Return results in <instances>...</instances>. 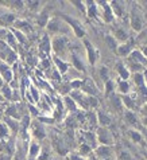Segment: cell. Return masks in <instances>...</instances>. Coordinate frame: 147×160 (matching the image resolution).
I'll list each match as a JSON object with an SVG mask.
<instances>
[{"instance_id": "e0dca14e", "label": "cell", "mask_w": 147, "mask_h": 160, "mask_svg": "<svg viewBox=\"0 0 147 160\" xmlns=\"http://www.w3.org/2000/svg\"><path fill=\"white\" fill-rule=\"evenodd\" d=\"M124 101H125V104H127L130 108H134V102H132V100L131 98H128V97H124Z\"/></svg>"}, {"instance_id": "5b68a950", "label": "cell", "mask_w": 147, "mask_h": 160, "mask_svg": "<svg viewBox=\"0 0 147 160\" xmlns=\"http://www.w3.org/2000/svg\"><path fill=\"white\" fill-rule=\"evenodd\" d=\"M63 46H65V39H57V41L54 42V49L57 50V51H61Z\"/></svg>"}, {"instance_id": "ba28073f", "label": "cell", "mask_w": 147, "mask_h": 160, "mask_svg": "<svg viewBox=\"0 0 147 160\" xmlns=\"http://www.w3.org/2000/svg\"><path fill=\"white\" fill-rule=\"evenodd\" d=\"M98 117H100V122L101 124H109V121H111V120H109V117H107L105 114H103V113H98Z\"/></svg>"}, {"instance_id": "8fae6325", "label": "cell", "mask_w": 147, "mask_h": 160, "mask_svg": "<svg viewBox=\"0 0 147 160\" xmlns=\"http://www.w3.org/2000/svg\"><path fill=\"white\" fill-rule=\"evenodd\" d=\"M117 70H119V73L122 74V77H123V78H127V77H128V73L124 70V67H123L122 65H119V66H117Z\"/></svg>"}, {"instance_id": "4fadbf2b", "label": "cell", "mask_w": 147, "mask_h": 160, "mask_svg": "<svg viewBox=\"0 0 147 160\" xmlns=\"http://www.w3.org/2000/svg\"><path fill=\"white\" fill-rule=\"evenodd\" d=\"M55 63H57V65H58V67H60V70H62V71H65L66 69H68V66H66L63 62H61L60 59H55Z\"/></svg>"}, {"instance_id": "8992f818", "label": "cell", "mask_w": 147, "mask_h": 160, "mask_svg": "<svg viewBox=\"0 0 147 160\" xmlns=\"http://www.w3.org/2000/svg\"><path fill=\"white\" fill-rule=\"evenodd\" d=\"M85 44H87V49H88V51H89V59H90V62L93 63L95 62V53H93V49L89 42H85Z\"/></svg>"}, {"instance_id": "ac0fdd59", "label": "cell", "mask_w": 147, "mask_h": 160, "mask_svg": "<svg viewBox=\"0 0 147 160\" xmlns=\"http://www.w3.org/2000/svg\"><path fill=\"white\" fill-rule=\"evenodd\" d=\"M105 19H107V20H111V19H112L111 11H109V8H107V7H105Z\"/></svg>"}, {"instance_id": "9c48e42d", "label": "cell", "mask_w": 147, "mask_h": 160, "mask_svg": "<svg viewBox=\"0 0 147 160\" xmlns=\"http://www.w3.org/2000/svg\"><path fill=\"white\" fill-rule=\"evenodd\" d=\"M66 105H68V108L70 109V110H76V104L72 101V98H66Z\"/></svg>"}, {"instance_id": "ffe728a7", "label": "cell", "mask_w": 147, "mask_h": 160, "mask_svg": "<svg viewBox=\"0 0 147 160\" xmlns=\"http://www.w3.org/2000/svg\"><path fill=\"white\" fill-rule=\"evenodd\" d=\"M120 89H122V92H127V90H128V85L125 84V82H122V84H120Z\"/></svg>"}, {"instance_id": "30bf717a", "label": "cell", "mask_w": 147, "mask_h": 160, "mask_svg": "<svg viewBox=\"0 0 147 160\" xmlns=\"http://www.w3.org/2000/svg\"><path fill=\"white\" fill-rule=\"evenodd\" d=\"M130 49H131V47L128 46V44H125V46L119 47V53H120V54L124 55V54H127V53H130Z\"/></svg>"}, {"instance_id": "52a82bcc", "label": "cell", "mask_w": 147, "mask_h": 160, "mask_svg": "<svg viewBox=\"0 0 147 160\" xmlns=\"http://www.w3.org/2000/svg\"><path fill=\"white\" fill-rule=\"evenodd\" d=\"M97 155H98V156H101V157L108 156V155H109V149L107 148V147H101V148L97 149Z\"/></svg>"}, {"instance_id": "5bb4252c", "label": "cell", "mask_w": 147, "mask_h": 160, "mask_svg": "<svg viewBox=\"0 0 147 160\" xmlns=\"http://www.w3.org/2000/svg\"><path fill=\"white\" fill-rule=\"evenodd\" d=\"M132 57L135 58L136 61H139V62H140V61H142V62H144V58L142 57V54H139L138 51H135V53H134V54H132Z\"/></svg>"}, {"instance_id": "ab89813d", "label": "cell", "mask_w": 147, "mask_h": 160, "mask_svg": "<svg viewBox=\"0 0 147 160\" xmlns=\"http://www.w3.org/2000/svg\"><path fill=\"white\" fill-rule=\"evenodd\" d=\"M0 100H1V96H0Z\"/></svg>"}, {"instance_id": "e575fe53", "label": "cell", "mask_w": 147, "mask_h": 160, "mask_svg": "<svg viewBox=\"0 0 147 160\" xmlns=\"http://www.w3.org/2000/svg\"><path fill=\"white\" fill-rule=\"evenodd\" d=\"M107 89H108V92H111V89H112V84H111V82L107 85Z\"/></svg>"}, {"instance_id": "4dcf8cb0", "label": "cell", "mask_w": 147, "mask_h": 160, "mask_svg": "<svg viewBox=\"0 0 147 160\" xmlns=\"http://www.w3.org/2000/svg\"><path fill=\"white\" fill-rule=\"evenodd\" d=\"M113 104H115V105H116V106H117V108H119V106H120V101H119V100H117V98H116V97H113Z\"/></svg>"}, {"instance_id": "8d00e7d4", "label": "cell", "mask_w": 147, "mask_h": 160, "mask_svg": "<svg viewBox=\"0 0 147 160\" xmlns=\"http://www.w3.org/2000/svg\"><path fill=\"white\" fill-rule=\"evenodd\" d=\"M73 86H74V87H77V86H80V82H73Z\"/></svg>"}, {"instance_id": "83f0119b", "label": "cell", "mask_w": 147, "mask_h": 160, "mask_svg": "<svg viewBox=\"0 0 147 160\" xmlns=\"http://www.w3.org/2000/svg\"><path fill=\"white\" fill-rule=\"evenodd\" d=\"M127 119H128V120H131V124H136V120L134 119V116H132V114H130V113H128V114H127Z\"/></svg>"}, {"instance_id": "7a4b0ae2", "label": "cell", "mask_w": 147, "mask_h": 160, "mask_svg": "<svg viewBox=\"0 0 147 160\" xmlns=\"http://www.w3.org/2000/svg\"><path fill=\"white\" fill-rule=\"evenodd\" d=\"M84 89L87 90V92H89L90 94H96V87L92 85L90 79H87V81L84 82Z\"/></svg>"}, {"instance_id": "f546056e", "label": "cell", "mask_w": 147, "mask_h": 160, "mask_svg": "<svg viewBox=\"0 0 147 160\" xmlns=\"http://www.w3.org/2000/svg\"><path fill=\"white\" fill-rule=\"evenodd\" d=\"M135 81H136V84H142V76H135Z\"/></svg>"}, {"instance_id": "d4e9b609", "label": "cell", "mask_w": 147, "mask_h": 160, "mask_svg": "<svg viewBox=\"0 0 147 160\" xmlns=\"http://www.w3.org/2000/svg\"><path fill=\"white\" fill-rule=\"evenodd\" d=\"M74 65H77V67H78L80 70H82V65H81V63H80L78 58H74Z\"/></svg>"}, {"instance_id": "74e56055", "label": "cell", "mask_w": 147, "mask_h": 160, "mask_svg": "<svg viewBox=\"0 0 147 160\" xmlns=\"http://www.w3.org/2000/svg\"><path fill=\"white\" fill-rule=\"evenodd\" d=\"M72 160H78V157H76V156H73V157H72Z\"/></svg>"}, {"instance_id": "484cf974", "label": "cell", "mask_w": 147, "mask_h": 160, "mask_svg": "<svg viewBox=\"0 0 147 160\" xmlns=\"http://www.w3.org/2000/svg\"><path fill=\"white\" fill-rule=\"evenodd\" d=\"M116 34H117V36H119V38H120V39H125V34H124V33H123V31H122V30H119V31H117V33H116Z\"/></svg>"}, {"instance_id": "277c9868", "label": "cell", "mask_w": 147, "mask_h": 160, "mask_svg": "<svg viewBox=\"0 0 147 160\" xmlns=\"http://www.w3.org/2000/svg\"><path fill=\"white\" fill-rule=\"evenodd\" d=\"M132 26L135 30H140V27H142V20H140V18L136 16V15H134V18H132Z\"/></svg>"}, {"instance_id": "7c38bea8", "label": "cell", "mask_w": 147, "mask_h": 160, "mask_svg": "<svg viewBox=\"0 0 147 160\" xmlns=\"http://www.w3.org/2000/svg\"><path fill=\"white\" fill-rule=\"evenodd\" d=\"M100 140L103 141V143H108V139H107V132L104 129L100 130Z\"/></svg>"}, {"instance_id": "44dd1931", "label": "cell", "mask_w": 147, "mask_h": 160, "mask_svg": "<svg viewBox=\"0 0 147 160\" xmlns=\"http://www.w3.org/2000/svg\"><path fill=\"white\" fill-rule=\"evenodd\" d=\"M131 136H132V139H134V140H136V141H140V136H139L136 132H131Z\"/></svg>"}, {"instance_id": "d6986e66", "label": "cell", "mask_w": 147, "mask_h": 160, "mask_svg": "<svg viewBox=\"0 0 147 160\" xmlns=\"http://www.w3.org/2000/svg\"><path fill=\"white\" fill-rule=\"evenodd\" d=\"M37 152H38V147H37L35 144H34V145L31 147V156H35Z\"/></svg>"}, {"instance_id": "3957f363", "label": "cell", "mask_w": 147, "mask_h": 160, "mask_svg": "<svg viewBox=\"0 0 147 160\" xmlns=\"http://www.w3.org/2000/svg\"><path fill=\"white\" fill-rule=\"evenodd\" d=\"M0 71L3 73L4 78H6L7 81H11V78H12V74H11V71L8 70V67H7V66L1 65V66H0Z\"/></svg>"}, {"instance_id": "d590c367", "label": "cell", "mask_w": 147, "mask_h": 160, "mask_svg": "<svg viewBox=\"0 0 147 160\" xmlns=\"http://www.w3.org/2000/svg\"><path fill=\"white\" fill-rule=\"evenodd\" d=\"M88 151H89V148H88L87 145H84V147H82V152H88Z\"/></svg>"}, {"instance_id": "2e32d148", "label": "cell", "mask_w": 147, "mask_h": 160, "mask_svg": "<svg viewBox=\"0 0 147 160\" xmlns=\"http://www.w3.org/2000/svg\"><path fill=\"white\" fill-rule=\"evenodd\" d=\"M7 122H8V125H10V127H11L14 130L18 129V127H16V124H15V121H12V120H7Z\"/></svg>"}, {"instance_id": "4316f807", "label": "cell", "mask_w": 147, "mask_h": 160, "mask_svg": "<svg viewBox=\"0 0 147 160\" xmlns=\"http://www.w3.org/2000/svg\"><path fill=\"white\" fill-rule=\"evenodd\" d=\"M4 94H6L7 98H11V92H10L8 87H4Z\"/></svg>"}, {"instance_id": "d6a6232c", "label": "cell", "mask_w": 147, "mask_h": 160, "mask_svg": "<svg viewBox=\"0 0 147 160\" xmlns=\"http://www.w3.org/2000/svg\"><path fill=\"white\" fill-rule=\"evenodd\" d=\"M0 130H1V136L6 135V129H4V127H0Z\"/></svg>"}, {"instance_id": "603a6c76", "label": "cell", "mask_w": 147, "mask_h": 160, "mask_svg": "<svg viewBox=\"0 0 147 160\" xmlns=\"http://www.w3.org/2000/svg\"><path fill=\"white\" fill-rule=\"evenodd\" d=\"M107 41H108L109 44H111V49H115V47H116V44H115V41L112 38H109V36H108V38H107Z\"/></svg>"}, {"instance_id": "836d02e7", "label": "cell", "mask_w": 147, "mask_h": 160, "mask_svg": "<svg viewBox=\"0 0 147 160\" xmlns=\"http://www.w3.org/2000/svg\"><path fill=\"white\" fill-rule=\"evenodd\" d=\"M76 4H77V7H78V8H81V10H82V11H84V7H82V6H81V3H80V1H77V3H76Z\"/></svg>"}, {"instance_id": "f1b7e54d", "label": "cell", "mask_w": 147, "mask_h": 160, "mask_svg": "<svg viewBox=\"0 0 147 160\" xmlns=\"http://www.w3.org/2000/svg\"><path fill=\"white\" fill-rule=\"evenodd\" d=\"M95 10H96V7L95 6H90V10H89V15L90 16H95Z\"/></svg>"}, {"instance_id": "cb8c5ba5", "label": "cell", "mask_w": 147, "mask_h": 160, "mask_svg": "<svg viewBox=\"0 0 147 160\" xmlns=\"http://www.w3.org/2000/svg\"><path fill=\"white\" fill-rule=\"evenodd\" d=\"M101 76H103L104 79H108V76H107V69H105V67L101 69Z\"/></svg>"}, {"instance_id": "7402d4cb", "label": "cell", "mask_w": 147, "mask_h": 160, "mask_svg": "<svg viewBox=\"0 0 147 160\" xmlns=\"http://www.w3.org/2000/svg\"><path fill=\"white\" fill-rule=\"evenodd\" d=\"M7 113H8V114H12V116H15V117H18V114L15 113V108H14V106H12V108H8Z\"/></svg>"}, {"instance_id": "1f68e13d", "label": "cell", "mask_w": 147, "mask_h": 160, "mask_svg": "<svg viewBox=\"0 0 147 160\" xmlns=\"http://www.w3.org/2000/svg\"><path fill=\"white\" fill-rule=\"evenodd\" d=\"M31 93H33V94H34V98H35V100H38V94H37L35 89H33V90H31Z\"/></svg>"}, {"instance_id": "9a60e30c", "label": "cell", "mask_w": 147, "mask_h": 160, "mask_svg": "<svg viewBox=\"0 0 147 160\" xmlns=\"http://www.w3.org/2000/svg\"><path fill=\"white\" fill-rule=\"evenodd\" d=\"M119 160H131V157H130V155H128V153L123 152V153L120 155V159Z\"/></svg>"}, {"instance_id": "f35d334b", "label": "cell", "mask_w": 147, "mask_h": 160, "mask_svg": "<svg viewBox=\"0 0 147 160\" xmlns=\"http://www.w3.org/2000/svg\"><path fill=\"white\" fill-rule=\"evenodd\" d=\"M0 86H1V79H0Z\"/></svg>"}, {"instance_id": "6da1fadb", "label": "cell", "mask_w": 147, "mask_h": 160, "mask_svg": "<svg viewBox=\"0 0 147 160\" xmlns=\"http://www.w3.org/2000/svg\"><path fill=\"white\" fill-rule=\"evenodd\" d=\"M68 19V22L70 23L72 26H73V28H74V31H76V34H77V36H82L84 35V31L80 28V26H78V23H76V22H73L72 19H69V18H66Z\"/></svg>"}]
</instances>
